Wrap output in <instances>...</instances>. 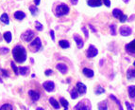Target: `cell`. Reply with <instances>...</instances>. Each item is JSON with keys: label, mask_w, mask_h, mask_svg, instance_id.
<instances>
[{"label": "cell", "mask_w": 135, "mask_h": 110, "mask_svg": "<svg viewBox=\"0 0 135 110\" xmlns=\"http://www.w3.org/2000/svg\"><path fill=\"white\" fill-rule=\"evenodd\" d=\"M12 56L14 58L15 62H17L18 64L24 63L27 60V50L23 46L17 45L12 49Z\"/></svg>", "instance_id": "6da1fadb"}, {"label": "cell", "mask_w": 135, "mask_h": 110, "mask_svg": "<svg viewBox=\"0 0 135 110\" xmlns=\"http://www.w3.org/2000/svg\"><path fill=\"white\" fill-rule=\"evenodd\" d=\"M70 11V9H69V7L66 5V4H59V6H57V8H56V11H55V13H56V15L60 17V16H63V15H66L68 12Z\"/></svg>", "instance_id": "7a4b0ae2"}, {"label": "cell", "mask_w": 135, "mask_h": 110, "mask_svg": "<svg viewBox=\"0 0 135 110\" xmlns=\"http://www.w3.org/2000/svg\"><path fill=\"white\" fill-rule=\"evenodd\" d=\"M75 110H91V103L89 100H82L76 105Z\"/></svg>", "instance_id": "3957f363"}, {"label": "cell", "mask_w": 135, "mask_h": 110, "mask_svg": "<svg viewBox=\"0 0 135 110\" xmlns=\"http://www.w3.org/2000/svg\"><path fill=\"white\" fill-rule=\"evenodd\" d=\"M29 47H30V48H31V50L34 51V52H36V51L40 50L41 47H42V41H41V39H40L39 37L34 38V40L30 43Z\"/></svg>", "instance_id": "277c9868"}, {"label": "cell", "mask_w": 135, "mask_h": 110, "mask_svg": "<svg viewBox=\"0 0 135 110\" xmlns=\"http://www.w3.org/2000/svg\"><path fill=\"white\" fill-rule=\"evenodd\" d=\"M34 37H35L34 32L31 31V30H27V31H26V32L22 34L21 38L25 42H31V41L34 40V39H33Z\"/></svg>", "instance_id": "5b68a950"}, {"label": "cell", "mask_w": 135, "mask_h": 110, "mask_svg": "<svg viewBox=\"0 0 135 110\" xmlns=\"http://www.w3.org/2000/svg\"><path fill=\"white\" fill-rule=\"evenodd\" d=\"M97 53H98V50H97V48L95 46H93V45H90L89 47H88V49H87V57L88 58H94L96 57L97 55Z\"/></svg>", "instance_id": "8992f818"}, {"label": "cell", "mask_w": 135, "mask_h": 110, "mask_svg": "<svg viewBox=\"0 0 135 110\" xmlns=\"http://www.w3.org/2000/svg\"><path fill=\"white\" fill-rule=\"evenodd\" d=\"M131 32H132V30H131V28L128 26H123L120 28V34L122 35V36H129L131 34Z\"/></svg>", "instance_id": "52a82bcc"}, {"label": "cell", "mask_w": 135, "mask_h": 110, "mask_svg": "<svg viewBox=\"0 0 135 110\" xmlns=\"http://www.w3.org/2000/svg\"><path fill=\"white\" fill-rule=\"evenodd\" d=\"M126 50H127V52L131 55H135V39L130 44L126 45Z\"/></svg>", "instance_id": "ba28073f"}, {"label": "cell", "mask_w": 135, "mask_h": 110, "mask_svg": "<svg viewBox=\"0 0 135 110\" xmlns=\"http://www.w3.org/2000/svg\"><path fill=\"white\" fill-rule=\"evenodd\" d=\"M43 87L47 92H51V91H53L55 88V84L53 82H51V81H46V82H44L43 84Z\"/></svg>", "instance_id": "9c48e42d"}, {"label": "cell", "mask_w": 135, "mask_h": 110, "mask_svg": "<svg viewBox=\"0 0 135 110\" xmlns=\"http://www.w3.org/2000/svg\"><path fill=\"white\" fill-rule=\"evenodd\" d=\"M76 88L79 94H84V93H86V91H87L86 85H85L84 84H82V83H80V82L77 83Z\"/></svg>", "instance_id": "30bf717a"}, {"label": "cell", "mask_w": 135, "mask_h": 110, "mask_svg": "<svg viewBox=\"0 0 135 110\" xmlns=\"http://www.w3.org/2000/svg\"><path fill=\"white\" fill-rule=\"evenodd\" d=\"M74 40H75V42H76L77 48H79V49H80V48L83 47V46H84V42H83L82 38H81L79 35L75 34V35H74Z\"/></svg>", "instance_id": "8fae6325"}, {"label": "cell", "mask_w": 135, "mask_h": 110, "mask_svg": "<svg viewBox=\"0 0 135 110\" xmlns=\"http://www.w3.org/2000/svg\"><path fill=\"white\" fill-rule=\"evenodd\" d=\"M28 95L30 97V99L32 100L33 102H37L40 99V93L35 91V90H29L28 91Z\"/></svg>", "instance_id": "7c38bea8"}, {"label": "cell", "mask_w": 135, "mask_h": 110, "mask_svg": "<svg viewBox=\"0 0 135 110\" xmlns=\"http://www.w3.org/2000/svg\"><path fill=\"white\" fill-rule=\"evenodd\" d=\"M87 4L90 7H100L102 5V0H87Z\"/></svg>", "instance_id": "4fadbf2b"}, {"label": "cell", "mask_w": 135, "mask_h": 110, "mask_svg": "<svg viewBox=\"0 0 135 110\" xmlns=\"http://www.w3.org/2000/svg\"><path fill=\"white\" fill-rule=\"evenodd\" d=\"M56 68H57V69L59 70L60 73H62V74L67 73V71H68V68H67V66L64 65V64H58V65L56 66Z\"/></svg>", "instance_id": "5bb4252c"}, {"label": "cell", "mask_w": 135, "mask_h": 110, "mask_svg": "<svg viewBox=\"0 0 135 110\" xmlns=\"http://www.w3.org/2000/svg\"><path fill=\"white\" fill-rule=\"evenodd\" d=\"M26 17V13L22 11H17L14 12V18L17 20H23Z\"/></svg>", "instance_id": "9a60e30c"}, {"label": "cell", "mask_w": 135, "mask_h": 110, "mask_svg": "<svg viewBox=\"0 0 135 110\" xmlns=\"http://www.w3.org/2000/svg\"><path fill=\"white\" fill-rule=\"evenodd\" d=\"M82 72H83V74H84L86 77H88V78H92V77H94V75H95V73H94V71H93L92 69L87 68H83Z\"/></svg>", "instance_id": "2e32d148"}, {"label": "cell", "mask_w": 135, "mask_h": 110, "mask_svg": "<svg viewBox=\"0 0 135 110\" xmlns=\"http://www.w3.org/2000/svg\"><path fill=\"white\" fill-rule=\"evenodd\" d=\"M49 103H50V105H52L55 109H59L60 105H59V103L57 100H55L54 98H50V99H49Z\"/></svg>", "instance_id": "e0dca14e"}, {"label": "cell", "mask_w": 135, "mask_h": 110, "mask_svg": "<svg viewBox=\"0 0 135 110\" xmlns=\"http://www.w3.org/2000/svg\"><path fill=\"white\" fill-rule=\"evenodd\" d=\"M129 97L131 98V99H134L135 98V85H130L129 86Z\"/></svg>", "instance_id": "ac0fdd59"}, {"label": "cell", "mask_w": 135, "mask_h": 110, "mask_svg": "<svg viewBox=\"0 0 135 110\" xmlns=\"http://www.w3.org/2000/svg\"><path fill=\"white\" fill-rule=\"evenodd\" d=\"M0 21L2 22V23H4L6 25H8L9 23H10V19H9V15L7 14V13H3L2 15L0 16Z\"/></svg>", "instance_id": "d6986e66"}, {"label": "cell", "mask_w": 135, "mask_h": 110, "mask_svg": "<svg viewBox=\"0 0 135 110\" xmlns=\"http://www.w3.org/2000/svg\"><path fill=\"white\" fill-rule=\"evenodd\" d=\"M113 15H114L115 18L120 19V17L123 15V12H122L121 10H119V9H114V11H113Z\"/></svg>", "instance_id": "ffe728a7"}, {"label": "cell", "mask_w": 135, "mask_h": 110, "mask_svg": "<svg viewBox=\"0 0 135 110\" xmlns=\"http://www.w3.org/2000/svg\"><path fill=\"white\" fill-rule=\"evenodd\" d=\"M59 47H62V48H68L70 47V43L68 42L67 40H60L59 42Z\"/></svg>", "instance_id": "44dd1931"}, {"label": "cell", "mask_w": 135, "mask_h": 110, "mask_svg": "<svg viewBox=\"0 0 135 110\" xmlns=\"http://www.w3.org/2000/svg\"><path fill=\"white\" fill-rule=\"evenodd\" d=\"M3 37L4 39L6 40L7 43H11V38H12V35H11V32H6L4 34H3Z\"/></svg>", "instance_id": "7402d4cb"}, {"label": "cell", "mask_w": 135, "mask_h": 110, "mask_svg": "<svg viewBox=\"0 0 135 110\" xmlns=\"http://www.w3.org/2000/svg\"><path fill=\"white\" fill-rule=\"evenodd\" d=\"M127 78L129 80H132L135 79V70L134 69H129L127 72Z\"/></svg>", "instance_id": "603a6c76"}, {"label": "cell", "mask_w": 135, "mask_h": 110, "mask_svg": "<svg viewBox=\"0 0 135 110\" xmlns=\"http://www.w3.org/2000/svg\"><path fill=\"white\" fill-rule=\"evenodd\" d=\"M59 103H60V105L63 106V108H64V110H68V105H69V103L66 101V100L64 99V98H60L59 99Z\"/></svg>", "instance_id": "cb8c5ba5"}, {"label": "cell", "mask_w": 135, "mask_h": 110, "mask_svg": "<svg viewBox=\"0 0 135 110\" xmlns=\"http://www.w3.org/2000/svg\"><path fill=\"white\" fill-rule=\"evenodd\" d=\"M0 110H13V107L10 104H4L0 106Z\"/></svg>", "instance_id": "d4e9b609"}, {"label": "cell", "mask_w": 135, "mask_h": 110, "mask_svg": "<svg viewBox=\"0 0 135 110\" xmlns=\"http://www.w3.org/2000/svg\"><path fill=\"white\" fill-rule=\"evenodd\" d=\"M18 71H19V74H21V75H26L28 71V68L27 67H20V68H18Z\"/></svg>", "instance_id": "484cf974"}, {"label": "cell", "mask_w": 135, "mask_h": 110, "mask_svg": "<svg viewBox=\"0 0 135 110\" xmlns=\"http://www.w3.org/2000/svg\"><path fill=\"white\" fill-rule=\"evenodd\" d=\"M71 98H72V99L73 100H75V99H77V97H78V96H79V93H78V92H77V88H73L72 89V90H71Z\"/></svg>", "instance_id": "4316f807"}, {"label": "cell", "mask_w": 135, "mask_h": 110, "mask_svg": "<svg viewBox=\"0 0 135 110\" xmlns=\"http://www.w3.org/2000/svg\"><path fill=\"white\" fill-rule=\"evenodd\" d=\"M110 98L112 100H114V102H116V104L118 105V106H119V109L120 110H123V107H122V105H121V103H120V101H119L116 97H114V95H110Z\"/></svg>", "instance_id": "83f0119b"}, {"label": "cell", "mask_w": 135, "mask_h": 110, "mask_svg": "<svg viewBox=\"0 0 135 110\" xmlns=\"http://www.w3.org/2000/svg\"><path fill=\"white\" fill-rule=\"evenodd\" d=\"M98 109L107 110V104H106V102H101L100 104H98Z\"/></svg>", "instance_id": "f1b7e54d"}, {"label": "cell", "mask_w": 135, "mask_h": 110, "mask_svg": "<svg viewBox=\"0 0 135 110\" xmlns=\"http://www.w3.org/2000/svg\"><path fill=\"white\" fill-rule=\"evenodd\" d=\"M29 11H30L32 15H36L37 12H38V9L36 8V6H30L29 7Z\"/></svg>", "instance_id": "f546056e"}, {"label": "cell", "mask_w": 135, "mask_h": 110, "mask_svg": "<svg viewBox=\"0 0 135 110\" xmlns=\"http://www.w3.org/2000/svg\"><path fill=\"white\" fill-rule=\"evenodd\" d=\"M35 26H36L35 27V28H36V30L39 31V32H42V31L43 30V26L41 24V23H40V22H38V21L35 22Z\"/></svg>", "instance_id": "4dcf8cb0"}, {"label": "cell", "mask_w": 135, "mask_h": 110, "mask_svg": "<svg viewBox=\"0 0 135 110\" xmlns=\"http://www.w3.org/2000/svg\"><path fill=\"white\" fill-rule=\"evenodd\" d=\"M110 30H111V34L112 35H115L116 34V26L115 25H111L110 26Z\"/></svg>", "instance_id": "1f68e13d"}, {"label": "cell", "mask_w": 135, "mask_h": 110, "mask_svg": "<svg viewBox=\"0 0 135 110\" xmlns=\"http://www.w3.org/2000/svg\"><path fill=\"white\" fill-rule=\"evenodd\" d=\"M11 68H12L13 71H14V73L16 74V75H18V74H19V71H18V68L15 66V64L13 63V62H11Z\"/></svg>", "instance_id": "d6a6232c"}, {"label": "cell", "mask_w": 135, "mask_h": 110, "mask_svg": "<svg viewBox=\"0 0 135 110\" xmlns=\"http://www.w3.org/2000/svg\"><path fill=\"white\" fill-rule=\"evenodd\" d=\"M104 92H105V89L103 88V87H101V86H98L97 89L96 90V95H99L101 94V93H104Z\"/></svg>", "instance_id": "836d02e7"}, {"label": "cell", "mask_w": 135, "mask_h": 110, "mask_svg": "<svg viewBox=\"0 0 135 110\" xmlns=\"http://www.w3.org/2000/svg\"><path fill=\"white\" fill-rule=\"evenodd\" d=\"M127 18H128V16L123 14V15L120 17V19H119V21L121 22V23H125V22L127 21Z\"/></svg>", "instance_id": "e575fe53"}, {"label": "cell", "mask_w": 135, "mask_h": 110, "mask_svg": "<svg viewBox=\"0 0 135 110\" xmlns=\"http://www.w3.org/2000/svg\"><path fill=\"white\" fill-rule=\"evenodd\" d=\"M125 103H126V105H127V108H128V110H133L132 105H130L129 102H125Z\"/></svg>", "instance_id": "d590c367"}, {"label": "cell", "mask_w": 135, "mask_h": 110, "mask_svg": "<svg viewBox=\"0 0 135 110\" xmlns=\"http://www.w3.org/2000/svg\"><path fill=\"white\" fill-rule=\"evenodd\" d=\"M81 30H82V32H84V34H85V37H86V38H88V36H89V33H88V31H87L86 28H84V27H83V28H82Z\"/></svg>", "instance_id": "8d00e7d4"}, {"label": "cell", "mask_w": 135, "mask_h": 110, "mask_svg": "<svg viewBox=\"0 0 135 110\" xmlns=\"http://www.w3.org/2000/svg\"><path fill=\"white\" fill-rule=\"evenodd\" d=\"M102 2L105 4V6H107V7H111V1H110V0H102Z\"/></svg>", "instance_id": "74e56055"}, {"label": "cell", "mask_w": 135, "mask_h": 110, "mask_svg": "<svg viewBox=\"0 0 135 110\" xmlns=\"http://www.w3.org/2000/svg\"><path fill=\"white\" fill-rule=\"evenodd\" d=\"M52 73H53V71H52L51 69H47V70H45V72H44V74H45L46 76H50Z\"/></svg>", "instance_id": "f35d334b"}, {"label": "cell", "mask_w": 135, "mask_h": 110, "mask_svg": "<svg viewBox=\"0 0 135 110\" xmlns=\"http://www.w3.org/2000/svg\"><path fill=\"white\" fill-rule=\"evenodd\" d=\"M50 36H51V39L53 40V41H55V35H54V31H50Z\"/></svg>", "instance_id": "ab89813d"}, {"label": "cell", "mask_w": 135, "mask_h": 110, "mask_svg": "<svg viewBox=\"0 0 135 110\" xmlns=\"http://www.w3.org/2000/svg\"><path fill=\"white\" fill-rule=\"evenodd\" d=\"M77 1H78V0H70L71 4H73V5H77Z\"/></svg>", "instance_id": "60d3db41"}, {"label": "cell", "mask_w": 135, "mask_h": 110, "mask_svg": "<svg viewBox=\"0 0 135 110\" xmlns=\"http://www.w3.org/2000/svg\"><path fill=\"white\" fill-rule=\"evenodd\" d=\"M40 1H41V0H34V4H35V6H38L39 4H40Z\"/></svg>", "instance_id": "b9f144b4"}, {"label": "cell", "mask_w": 135, "mask_h": 110, "mask_svg": "<svg viewBox=\"0 0 135 110\" xmlns=\"http://www.w3.org/2000/svg\"><path fill=\"white\" fill-rule=\"evenodd\" d=\"M90 29H91V30H92V32H96V29H95V28H94V27L92 26V25H90Z\"/></svg>", "instance_id": "7bdbcfd3"}, {"label": "cell", "mask_w": 135, "mask_h": 110, "mask_svg": "<svg viewBox=\"0 0 135 110\" xmlns=\"http://www.w3.org/2000/svg\"><path fill=\"white\" fill-rule=\"evenodd\" d=\"M2 49H3V53H4V54L9 52V48H5V47H4V48H2Z\"/></svg>", "instance_id": "ee69618b"}, {"label": "cell", "mask_w": 135, "mask_h": 110, "mask_svg": "<svg viewBox=\"0 0 135 110\" xmlns=\"http://www.w3.org/2000/svg\"><path fill=\"white\" fill-rule=\"evenodd\" d=\"M36 110H44V109H43L42 107H37V108H36Z\"/></svg>", "instance_id": "f6af8a7d"}, {"label": "cell", "mask_w": 135, "mask_h": 110, "mask_svg": "<svg viewBox=\"0 0 135 110\" xmlns=\"http://www.w3.org/2000/svg\"><path fill=\"white\" fill-rule=\"evenodd\" d=\"M123 1H124L125 3H129V1H130V0H123Z\"/></svg>", "instance_id": "bcb514c9"}, {"label": "cell", "mask_w": 135, "mask_h": 110, "mask_svg": "<svg viewBox=\"0 0 135 110\" xmlns=\"http://www.w3.org/2000/svg\"><path fill=\"white\" fill-rule=\"evenodd\" d=\"M133 65H134V67H135V61H134V63H133Z\"/></svg>", "instance_id": "7dc6e473"}, {"label": "cell", "mask_w": 135, "mask_h": 110, "mask_svg": "<svg viewBox=\"0 0 135 110\" xmlns=\"http://www.w3.org/2000/svg\"><path fill=\"white\" fill-rule=\"evenodd\" d=\"M0 40H1V37H0Z\"/></svg>", "instance_id": "c3c4849f"}]
</instances>
